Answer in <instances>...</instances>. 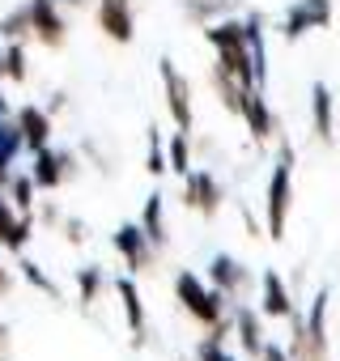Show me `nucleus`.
I'll use <instances>...</instances> for the list:
<instances>
[{
  "label": "nucleus",
  "mask_w": 340,
  "mask_h": 361,
  "mask_svg": "<svg viewBox=\"0 0 340 361\" xmlns=\"http://www.w3.org/2000/svg\"><path fill=\"white\" fill-rule=\"evenodd\" d=\"M30 30L47 43V47H60L64 43V22L56 13V0H30Z\"/></svg>",
  "instance_id": "1"
},
{
  "label": "nucleus",
  "mask_w": 340,
  "mask_h": 361,
  "mask_svg": "<svg viewBox=\"0 0 340 361\" xmlns=\"http://www.w3.org/2000/svg\"><path fill=\"white\" fill-rule=\"evenodd\" d=\"M18 132H22V145L39 153V149L47 145V136H51V119H47V111H39V106H22V111H18Z\"/></svg>",
  "instance_id": "2"
},
{
  "label": "nucleus",
  "mask_w": 340,
  "mask_h": 361,
  "mask_svg": "<svg viewBox=\"0 0 340 361\" xmlns=\"http://www.w3.org/2000/svg\"><path fill=\"white\" fill-rule=\"evenodd\" d=\"M98 26H102L115 43H128V39H132V13H128V0H102V5H98Z\"/></svg>",
  "instance_id": "3"
},
{
  "label": "nucleus",
  "mask_w": 340,
  "mask_h": 361,
  "mask_svg": "<svg viewBox=\"0 0 340 361\" xmlns=\"http://www.w3.org/2000/svg\"><path fill=\"white\" fill-rule=\"evenodd\" d=\"M179 298L192 306V314H200V319H213L217 314V306H213V298L192 281V276H179Z\"/></svg>",
  "instance_id": "4"
},
{
  "label": "nucleus",
  "mask_w": 340,
  "mask_h": 361,
  "mask_svg": "<svg viewBox=\"0 0 340 361\" xmlns=\"http://www.w3.org/2000/svg\"><path fill=\"white\" fill-rule=\"evenodd\" d=\"M30 178H35V188H56L60 178H64V170H60V157H56L47 145L39 149V161H35V174H30Z\"/></svg>",
  "instance_id": "5"
},
{
  "label": "nucleus",
  "mask_w": 340,
  "mask_h": 361,
  "mask_svg": "<svg viewBox=\"0 0 340 361\" xmlns=\"http://www.w3.org/2000/svg\"><path fill=\"white\" fill-rule=\"evenodd\" d=\"M162 77H166V90H170V106H175V119L188 128V119H192V111H188V90H183V81H179V73L170 68V64H162Z\"/></svg>",
  "instance_id": "6"
},
{
  "label": "nucleus",
  "mask_w": 340,
  "mask_h": 361,
  "mask_svg": "<svg viewBox=\"0 0 340 361\" xmlns=\"http://www.w3.org/2000/svg\"><path fill=\"white\" fill-rule=\"evenodd\" d=\"M115 247H119V251H123V255H128V259H132L136 268L145 264V243H140V230H132V226H123V230L115 234Z\"/></svg>",
  "instance_id": "7"
},
{
  "label": "nucleus",
  "mask_w": 340,
  "mask_h": 361,
  "mask_svg": "<svg viewBox=\"0 0 340 361\" xmlns=\"http://www.w3.org/2000/svg\"><path fill=\"white\" fill-rule=\"evenodd\" d=\"M30 226H35V221H30V213H22V221L13 217V226H9L5 234H0V243H5L9 251H22V247L30 243Z\"/></svg>",
  "instance_id": "8"
},
{
  "label": "nucleus",
  "mask_w": 340,
  "mask_h": 361,
  "mask_svg": "<svg viewBox=\"0 0 340 361\" xmlns=\"http://www.w3.org/2000/svg\"><path fill=\"white\" fill-rule=\"evenodd\" d=\"M9 183H13V204H18L22 213H30V204H35V200H30V196H35V178H30V174H18V178L9 174Z\"/></svg>",
  "instance_id": "9"
},
{
  "label": "nucleus",
  "mask_w": 340,
  "mask_h": 361,
  "mask_svg": "<svg viewBox=\"0 0 340 361\" xmlns=\"http://www.w3.org/2000/svg\"><path fill=\"white\" fill-rule=\"evenodd\" d=\"M0 35L5 39H18V35H30V9H13L5 22H0Z\"/></svg>",
  "instance_id": "10"
},
{
  "label": "nucleus",
  "mask_w": 340,
  "mask_h": 361,
  "mask_svg": "<svg viewBox=\"0 0 340 361\" xmlns=\"http://www.w3.org/2000/svg\"><path fill=\"white\" fill-rule=\"evenodd\" d=\"M119 298H123V310H128V323L140 331V298H136V285L132 281H119Z\"/></svg>",
  "instance_id": "11"
},
{
  "label": "nucleus",
  "mask_w": 340,
  "mask_h": 361,
  "mask_svg": "<svg viewBox=\"0 0 340 361\" xmlns=\"http://www.w3.org/2000/svg\"><path fill=\"white\" fill-rule=\"evenodd\" d=\"M0 60H5V77H13V81H22V77H26V51H22L18 43H13L5 56H0Z\"/></svg>",
  "instance_id": "12"
},
{
  "label": "nucleus",
  "mask_w": 340,
  "mask_h": 361,
  "mask_svg": "<svg viewBox=\"0 0 340 361\" xmlns=\"http://www.w3.org/2000/svg\"><path fill=\"white\" fill-rule=\"evenodd\" d=\"M22 149V132L18 128H9L5 119H0V153H5V157H13Z\"/></svg>",
  "instance_id": "13"
},
{
  "label": "nucleus",
  "mask_w": 340,
  "mask_h": 361,
  "mask_svg": "<svg viewBox=\"0 0 340 361\" xmlns=\"http://www.w3.org/2000/svg\"><path fill=\"white\" fill-rule=\"evenodd\" d=\"M22 276H26V281H30L35 289H43V293H51V298H56V285H51V281H47L43 272H39V264H30V259H22Z\"/></svg>",
  "instance_id": "14"
},
{
  "label": "nucleus",
  "mask_w": 340,
  "mask_h": 361,
  "mask_svg": "<svg viewBox=\"0 0 340 361\" xmlns=\"http://www.w3.org/2000/svg\"><path fill=\"white\" fill-rule=\"evenodd\" d=\"M145 230H149V238H162V204H157V196L145 209Z\"/></svg>",
  "instance_id": "15"
},
{
  "label": "nucleus",
  "mask_w": 340,
  "mask_h": 361,
  "mask_svg": "<svg viewBox=\"0 0 340 361\" xmlns=\"http://www.w3.org/2000/svg\"><path fill=\"white\" fill-rule=\"evenodd\" d=\"M98 281H102V276H98V268H85V272H81V293H85V302H94Z\"/></svg>",
  "instance_id": "16"
},
{
  "label": "nucleus",
  "mask_w": 340,
  "mask_h": 361,
  "mask_svg": "<svg viewBox=\"0 0 340 361\" xmlns=\"http://www.w3.org/2000/svg\"><path fill=\"white\" fill-rule=\"evenodd\" d=\"M170 157H175V170H188V145H183V140H175Z\"/></svg>",
  "instance_id": "17"
},
{
  "label": "nucleus",
  "mask_w": 340,
  "mask_h": 361,
  "mask_svg": "<svg viewBox=\"0 0 340 361\" xmlns=\"http://www.w3.org/2000/svg\"><path fill=\"white\" fill-rule=\"evenodd\" d=\"M9 226H13V204H9V200H0V234H5Z\"/></svg>",
  "instance_id": "18"
},
{
  "label": "nucleus",
  "mask_w": 340,
  "mask_h": 361,
  "mask_svg": "<svg viewBox=\"0 0 340 361\" xmlns=\"http://www.w3.org/2000/svg\"><path fill=\"white\" fill-rule=\"evenodd\" d=\"M9 161H13V157L0 153V183H9Z\"/></svg>",
  "instance_id": "19"
},
{
  "label": "nucleus",
  "mask_w": 340,
  "mask_h": 361,
  "mask_svg": "<svg viewBox=\"0 0 340 361\" xmlns=\"http://www.w3.org/2000/svg\"><path fill=\"white\" fill-rule=\"evenodd\" d=\"M0 81H5V60H0ZM9 106H5V94H0V115H5Z\"/></svg>",
  "instance_id": "20"
},
{
  "label": "nucleus",
  "mask_w": 340,
  "mask_h": 361,
  "mask_svg": "<svg viewBox=\"0 0 340 361\" xmlns=\"http://www.w3.org/2000/svg\"><path fill=\"white\" fill-rule=\"evenodd\" d=\"M9 289V272H5V264H0V293Z\"/></svg>",
  "instance_id": "21"
},
{
  "label": "nucleus",
  "mask_w": 340,
  "mask_h": 361,
  "mask_svg": "<svg viewBox=\"0 0 340 361\" xmlns=\"http://www.w3.org/2000/svg\"><path fill=\"white\" fill-rule=\"evenodd\" d=\"M0 361H5V348H0Z\"/></svg>",
  "instance_id": "22"
}]
</instances>
